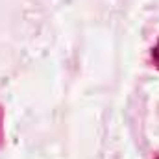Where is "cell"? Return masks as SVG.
<instances>
[{
	"mask_svg": "<svg viewBox=\"0 0 159 159\" xmlns=\"http://www.w3.org/2000/svg\"><path fill=\"white\" fill-rule=\"evenodd\" d=\"M156 159H159V156H157V157H156Z\"/></svg>",
	"mask_w": 159,
	"mask_h": 159,
	"instance_id": "cell-2",
	"label": "cell"
},
{
	"mask_svg": "<svg viewBox=\"0 0 159 159\" xmlns=\"http://www.w3.org/2000/svg\"><path fill=\"white\" fill-rule=\"evenodd\" d=\"M152 61H154V65L159 69V41L156 43V46L152 48Z\"/></svg>",
	"mask_w": 159,
	"mask_h": 159,
	"instance_id": "cell-1",
	"label": "cell"
}]
</instances>
